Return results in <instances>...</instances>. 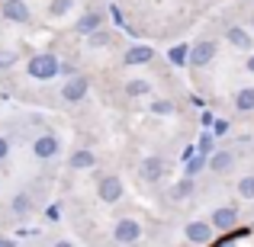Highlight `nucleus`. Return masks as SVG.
<instances>
[{
  "mask_svg": "<svg viewBox=\"0 0 254 247\" xmlns=\"http://www.w3.org/2000/svg\"><path fill=\"white\" fill-rule=\"evenodd\" d=\"M235 109L238 112H254V87H242L235 93Z\"/></svg>",
  "mask_w": 254,
  "mask_h": 247,
  "instance_id": "obj_17",
  "label": "nucleus"
},
{
  "mask_svg": "<svg viewBox=\"0 0 254 247\" xmlns=\"http://www.w3.org/2000/svg\"><path fill=\"white\" fill-rule=\"evenodd\" d=\"M225 132H229V122H225V119H219V122H216V135H225Z\"/></svg>",
  "mask_w": 254,
  "mask_h": 247,
  "instance_id": "obj_29",
  "label": "nucleus"
},
{
  "mask_svg": "<svg viewBox=\"0 0 254 247\" xmlns=\"http://www.w3.org/2000/svg\"><path fill=\"white\" fill-rule=\"evenodd\" d=\"M6 154H10V138L0 135V161H6Z\"/></svg>",
  "mask_w": 254,
  "mask_h": 247,
  "instance_id": "obj_28",
  "label": "nucleus"
},
{
  "mask_svg": "<svg viewBox=\"0 0 254 247\" xmlns=\"http://www.w3.org/2000/svg\"><path fill=\"white\" fill-rule=\"evenodd\" d=\"M245 68H248V74H254V51L248 55V61H245Z\"/></svg>",
  "mask_w": 254,
  "mask_h": 247,
  "instance_id": "obj_30",
  "label": "nucleus"
},
{
  "mask_svg": "<svg viewBox=\"0 0 254 247\" xmlns=\"http://www.w3.org/2000/svg\"><path fill=\"white\" fill-rule=\"evenodd\" d=\"M251 228H254V225H251Z\"/></svg>",
  "mask_w": 254,
  "mask_h": 247,
  "instance_id": "obj_33",
  "label": "nucleus"
},
{
  "mask_svg": "<svg viewBox=\"0 0 254 247\" xmlns=\"http://www.w3.org/2000/svg\"><path fill=\"white\" fill-rule=\"evenodd\" d=\"M71 6H74V0H52V3H49V16L58 19V16H64Z\"/></svg>",
  "mask_w": 254,
  "mask_h": 247,
  "instance_id": "obj_22",
  "label": "nucleus"
},
{
  "mask_svg": "<svg viewBox=\"0 0 254 247\" xmlns=\"http://www.w3.org/2000/svg\"><path fill=\"white\" fill-rule=\"evenodd\" d=\"M97 196H100V202H106V205L119 202V199H123V180H119L116 173H103L100 183H97Z\"/></svg>",
  "mask_w": 254,
  "mask_h": 247,
  "instance_id": "obj_2",
  "label": "nucleus"
},
{
  "mask_svg": "<svg viewBox=\"0 0 254 247\" xmlns=\"http://www.w3.org/2000/svg\"><path fill=\"white\" fill-rule=\"evenodd\" d=\"M0 13H3L6 23H16V26H26V23L32 19V13H29V6H26V0H3Z\"/></svg>",
  "mask_w": 254,
  "mask_h": 247,
  "instance_id": "obj_5",
  "label": "nucleus"
},
{
  "mask_svg": "<svg viewBox=\"0 0 254 247\" xmlns=\"http://www.w3.org/2000/svg\"><path fill=\"white\" fill-rule=\"evenodd\" d=\"M232 164H235L232 151H212V157H209V170H212V173H225Z\"/></svg>",
  "mask_w": 254,
  "mask_h": 247,
  "instance_id": "obj_15",
  "label": "nucleus"
},
{
  "mask_svg": "<svg viewBox=\"0 0 254 247\" xmlns=\"http://www.w3.org/2000/svg\"><path fill=\"white\" fill-rule=\"evenodd\" d=\"M209 151H212V135L206 132V135L199 138V154H209Z\"/></svg>",
  "mask_w": 254,
  "mask_h": 247,
  "instance_id": "obj_27",
  "label": "nucleus"
},
{
  "mask_svg": "<svg viewBox=\"0 0 254 247\" xmlns=\"http://www.w3.org/2000/svg\"><path fill=\"white\" fill-rule=\"evenodd\" d=\"M190 193H193V180H190V177H184V180H180V183L171 190V199H174V202H180V199H187Z\"/></svg>",
  "mask_w": 254,
  "mask_h": 247,
  "instance_id": "obj_19",
  "label": "nucleus"
},
{
  "mask_svg": "<svg viewBox=\"0 0 254 247\" xmlns=\"http://www.w3.org/2000/svg\"><path fill=\"white\" fill-rule=\"evenodd\" d=\"M206 164H209V161H206V154H199V157H196V154H193V157H190V161H187V177H190V180H193V177H196V173H199V170H203V167H206Z\"/></svg>",
  "mask_w": 254,
  "mask_h": 247,
  "instance_id": "obj_25",
  "label": "nucleus"
},
{
  "mask_svg": "<svg viewBox=\"0 0 254 247\" xmlns=\"http://www.w3.org/2000/svg\"><path fill=\"white\" fill-rule=\"evenodd\" d=\"M10 212H13V215H19V218L29 215V212H32V196H29V193H16L13 202H10Z\"/></svg>",
  "mask_w": 254,
  "mask_h": 247,
  "instance_id": "obj_16",
  "label": "nucleus"
},
{
  "mask_svg": "<svg viewBox=\"0 0 254 247\" xmlns=\"http://www.w3.org/2000/svg\"><path fill=\"white\" fill-rule=\"evenodd\" d=\"M238 196H242V199H254V173H248V177L238 180Z\"/></svg>",
  "mask_w": 254,
  "mask_h": 247,
  "instance_id": "obj_23",
  "label": "nucleus"
},
{
  "mask_svg": "<svg viewBox=\"0 0 254 247\" xmlns=\"http://www.w3.org/2000/svg\"><path fill=\"white\" fill-rule=\"evenodd\" d=\"M216 51H219V45L212 42V39H203V42L190 45V64L193 68H203V64H209L212 58H216Z\"/></svg>",
  "mask_w": 254,
  "mask_h": 247,
  "instance_id": "obj_6",
  "label": "nucleus"
},
{
  "mask_svg": "<svg viewBox=\"0 0 254 247\" xmlns=\"http://www.w3.org/2000/svg\"><path fill=\"white\" fill-rule=\"evenodd\" d=\"M55 247H74L71 241H55Z\"/></svg>",
  "mask_w": 254,
  "mask_h": 247,
  "instance_id": "obj_31",
  "label": "nucleus"
},
{
  "mask_svg": "<svg viewBox=\"0 0 254 247\" xmlns=\"http://www.w3.org/2000/svg\"><path fill=\"white\" fill-rule=\"evenodd\" d=\"M151 58H155V49H148V45H132V49H126L123 64L126 68H138V64H148Z\"/></svg>",
  "mask_w": 254,
  "mask_h": 247,
  "instance_id": "obj_11",
  "label": "nucleus"
},
{
  "mask_svg": "<svg viewBox=\"0 0 254 247\" xmlns=\"http://www.w3.org/2000/svg\"><path fill=\"white\" fill-rule=\"evenodd\" d=\"M164 173H168V164H164L161 157H145L142 167H138V177H142L145 183H161Z\"/></svg>",
  "mask_w": 254,
  "mask_h": 247,
  "instance_id": "obj_9",
  "label": "nucleus"
},
{
  "mask_svg": "<svg viewBox=\"0 0 254 247\" xmlns=\"http://www.w3.org/2000/svg\"><path fill=\"white\" fill-rule=\"evenodd\" d=\"M209 225L216 231H232L238 225V209L235 205H219V209L209 215Z\"/></svg>",
  "mask_w": 254,
  "mask_h": 247,
  "instance_id": "obj_7",
  "label": "nucleus"
},
{
  "mask_svg": "<svg viewBox=\"0 0 254 247\" xmlns=\"http://www.w3.org/2000/svg\"><path fill=\"white\" fill-rule=\"evenodd\" d=\"M225 42H229L232 49H238V51H251L254 49L251 32H245L242 26H229V29H225Z\"/></svg>",
  "mask_w": 254,
  "mask_h": 247,
  "instance_id": "obj_12",
  "label": "nucleus"
},
{
  "mask_svg": "<svg viewBox=\"0 0 254 247\" xmlns=\"http://www.w3.org/2000/svg\"><path fill=\"white\" fill-rule=\"evenodd\" d=\"M142 238V225L135 218H119L116 228H113V241L116 244H135Z\"/></svg>",
  "mask_w": 254,
  "mask_h": 247,
  "instance_id": "obj_4",
  "label": "nucleus"
},
{
  "mask_svg": "<svg viewBox=\"0 0 254 247\" xmlns=\"http://www.w3.org/2000/svg\"><path fill=\"white\" fill-rule=\"evenodd\" d=\"M148 93H151L148 81H138V77H135V81L126 84V97H132V99H135V97H148Z\"/></svg>",
  "mask_w": 254,
  "mask_h": 247,
  "instance_id": "obj_18",
  "label": "nucleus"
},
{
  "mask_svg": "<svg viewBox=\"0 0 254 247\" xmlns=\"http://www.w3.org/2000/svg\"><path fill=\"white\" fill-rule=\"evenodd\" d=\"M68 167H71V170H90V167H97V154L87 151V148H81V151H74V154L68 157Z\"/></svg>",
  "mask_w": 254,
  "mask_h": 247,
  "instance_id": "obj_14",
  "label": "nucleus"
},
{
  "mask_svg": "<svg viewBox=\"0 0 254 247\" xmlns=\"http://www.w3.org/2000/svg\"><path fill=\"white\" fill-rule=\"evenodd\" d=\"M0 247H6V241H3V238H0Z\"/></svg>",
  "mask_w": 254,
  "mask_h": 247,
  "instance_id": "obj_32",
  "label": "nucleus"
},
{
  "mask_svg": "<svg viewBox=\"0 0 254 247\" xmlns=\"http://www.w3.org/2000/svg\"><path fill=\"white\" fill-rule=\"evenodd\" d=\"M13 64H16V51H3V49H0V68H13Z\"/></svg>",
  "mask_w": 254,
  "mask_h": 247,
  "instance_id": "obj_26",
  "label": "nucleus"
},
{
  "mask_svg": "<svg viewBox=\"0 0 254 247\" xmlns=\"http://www.w3.org/2000/svg\"><path fill=\"white\" fill-rule=\"evenodd\" d=\"M97 29H103V16H100L97 10L84 13V16H81V19L74 23V32H77V36H93Z\"/></svg>",
  "mask_w": 254,
  "mask_h": 247,
  "instance_id": "obj_13",
  "label": "nucleus"
},
{
  "mask_svg": "<svg viewBox=\"0 0 254 247\" xmlns=\"http://www.w3.org/2000/svg\"><path fill=\"white\" fill-rule=\"evenodd\" d=\"M171 64H187L190 61V45H174V49L168 51Z\"/></svg>",
  "mask_w": 254,
  "mask_h": 247,
  "instance_id": "obj_20",
  "label": "nucleus"
},
{
  "mask_svg": "<svg viewBox=\"0 0 254 247\" xmlns=\"http://www.w3.org/2000/svg\"><path fill=\"white\" fill-rule=\"evenodd\" d=\"M90 93V81H87L84 74H74V77H68L62 87V99L64 103H81V99Z\"/></svg>",
  "mask_w": 254,
  "mask_h": 247,
  "instance_id": "obj_3",
  "label": "nucleus"
},
{
  "mask_svg": "<svg viewBox=\"0 0 254 247\" xmlns=\"http://www.w3.org/2000/svg\"><path fill=\"white\" fill-rule=\"evenodd\" d=\"M212 225L209 222H203V218H193L190 225L184 228V235H187V241H193V244H209L212 241Z\"/></svg>",
  "mask_w": 254,
  "mask_h": 247,
  "instance_id": "obj_10",
  "label": "nucleus"
},
{
  "mask_svg": "<svg viewBox=\"0 0 254 247\" xmlns=\"http://www.w3.org/2000/svg\"><path fill=\"white\" fill-rule=\"evenodd\" d=\"M58 151H62V142H58L55 135H39L36 142H32V154H36L39 161H52Z\"/></svg>",
  "mask_w": 254,
  "mask_h": 247,
  "instance_id": "obj_8",
  "label": "nucleus"
},
{
  "mask_svg": "<svg viewBox=\"0 0 254 247\" xmlns=\"http://www.w3.org/2000/svg\"><path fill=\"white\" fill-rule=\"evenodd\" d=\"M87 39H90V49H106V45L113 42V36L106 29H97L93 36H87Z\"/></svg>",
  "mask_w": 254,
  "mask_h": 247,
  "instance_id": "obj_24",
  "label": "nucleus"
},
{
  "mask_svg": "<svg viewBox=\"0 0 254 247\" xmlns=\"http://www.w3.org/2000/svg\"><path fill=\"white\" fill-rule=\"evenodd\" d=\"M148 109L155 112V116H174V103L171 99H151Z\"/></svg>",
  "mask_w": 254,
  "mask_h": 247,
  "instance_id": "obj_21",
  "label": "nucleus"
},
{
  "mask_svg": "<svg viewBox=\"0 0 254 247\" xmlns=\"http://www.w3.org/2000/svg\"><path fill=\"white\" fill-rule=\"evenodd\" d=\"M58 71H62V61L52 51H39V55H32L26 61V74L32 81H52V77H58Z\"/></svg>",
  "mask_w": 254,
  "mask_h": 247,
  "instance_id": "obj_1",
  "label": "nucleus"
}]
</instances>
